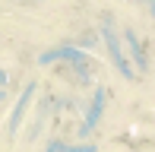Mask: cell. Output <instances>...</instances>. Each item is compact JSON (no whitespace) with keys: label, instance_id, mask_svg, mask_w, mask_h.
<instances>
[{"label":"cell","instance_id":"obj_1","mask_svg":"<svg viewBox=\"0 0 155 152\" xmlns=\"http://www.w3.org/2000/svg\"><path fill=\"white\" fill-rule=\"evenodd\" d=\"M101 38H104V45H108V54H111V60H114V67H117L124 76H133V67L127 64V57H124L120 45H117L114 32H111V25H101Z\"/></svg>","mask_w":155,"mask_h":152},{"label":"cell","instance_id":"obj_2","mask_svg":"<svg viewBox=\"0 0 155 152\" xmlns=\"http://www.w3.org/2000/svg\"><path fill=\"white\" fill-rule=\"evenodd\" d=\"M38 60H41V64H54V60H73V64H89L86 51H76V48H57V51H45Z\"/></svg>","mask_w":155,"mask_h":152},{"label":"cell","instance_id":"obj_3","mask_svg":"<svg viewBox=\"0 0 155 152\" xmlns=\"http://www.w3.org/2000/svg\"><path fill=\"white\" fill-rule=\"evenodd\" d=\"M104 111V89H95V98H92V108H89V114H86V124H82V133H92V130L98 127V117H101Z\"/></svg>","mask_w":155,"mask_h":152},{"label":"cell","instance_id":"obj_4","mask_svg":"<svg viewBox=\"0 0 155 152\" xmlns=\"http://www.w3.org/2000/svg\"><path fill=\"white\" fill-rule=\"evenodd\" d=\"M124 41H127V48H130V54H133V60H136V67H139V70H146V67H149V60H146V51H143V45H139L136 32H130V29H127Z\"/></svg>","mask_w":155,"mask_h":152},{"label":"cell","instance_id":"obj_5","mask_svg":"<svg viewBox=\"0 0 155 152\" xmlns=\"http://www.w3.org/2000/svg\"><path fill=\"white\" fill-rule=\"evenodd\" d=\"M32 92H35V86L29 82V86H25V92L19 95V101H16V108H13V114H10V133H13L16 127H19V121H22V114H25V105H29Z\"/></svg>","mask_w":155,"mask_h":152},{"label":"cell","instance_id":"obj_6","mask_svg":"<svg viewBox=\"0 0 155 152\" xmlns=\"http://www.w3.org/2000/svg\"><path fill=\"white\" fill-rule=\"evenodd\" d=\"M48 152H95V146H67V143H48Z\"/></svg>","mask_w":155,"mask_h":152},{"label":"cell","instance_id":"obj_7","mask_svg":"<svg viewBox=\"0 0 155 152\" xmlns=\"http://www.w3.org/2000/svg\"><path fill=\"white\" fill-rule=\"evenodd\" d=\"M3 82H6V73H3V70H0V86H3Z\"/></svg>","mask_w":155,"mask_h":152},{"label":"cell","instance_id":"obj_8","mask_svg":"<svg viewBox=\"0 0 155 152\" xmlns=\"http://www.w3.org/2000/svg\"><path fill=\"white\" fill-rule=\"evenodd\" d=\"M0 98H3V89H0Z\"/></svg>","mask_w":155,"mask_h":152},{"label":"cell","instance_id":"obj_9","mask_svg":"<svg viewBox=\"0 0 155 152\" xmlns=\"http://www.w3.org/2000/svg\"><path fill=\"white\" fill-rule=\"evenodd\" d=\"M146 3H149V0H146Z\"/></svg>","mask_w":155,"mask_h":152}]
</instances>
